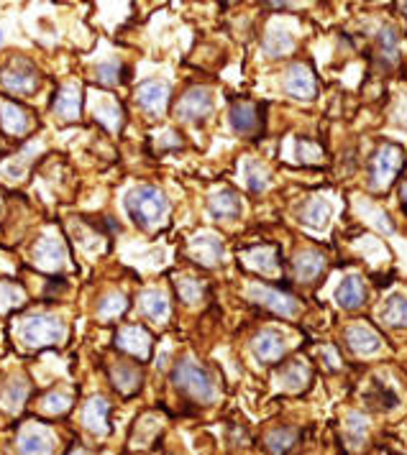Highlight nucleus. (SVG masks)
Masks as SVG:
<instances>
[{
  "instance_id": "f257e3e1",
  "label": "nucleus",
  "mask_w": 407,
  "mask_h": 455,
  "mask_svg": "<svg viewBox=\"0 0 407 455\" xmlns=\"http://www.w3.org/2000/svg\"><path fill=\"white\" fill-rule=\"evenodd\" d=\"M126 212L139 228L149 231V228H156L167 217L169 203L164 192H159L156 187L141 184V187H134L126 195Z\"/></svg>"
},
{
  "instance_id": "f03ea898",
  "label": "nucleus",
  "mask_w": 407,
  "mask_h": 455,
  "mask_svg": "<svg viewBox=\"0 0 407 455\" xmlns=\"http://www.w3.org/2000/svg\"><path fill=\"white\" fill-rule=\"evenodd\" d=\"M172 381H175V386L180 392L187 394L190 399L200 402V404H211V402H215V397H218L213 376L205 371L203 366H197L195 361H190V358H184V361H180V364L175 366Z\"/></svg>"
},
{
  "instance_id": "7ed1b4c3",
  "label": "nucleus",
  "mask_w": 407,
  "mask_h": 455,
  "mask_svg": "<svg viewBox=\"0 0 407 455\" xmlns=\"http://www.w3.org/2000/svg\"><path fill=\"white\" fill-rule=\"evenodd\" d=\"M18 335L28 348H46V345H56L59 340H64L67 328H64V322L59 317L34 315L21 322Z\"/></svg>"
},
{
  "instance_id": "20e7f679",
  "label": "nucleus",
  "mask_w": 407,
  "mask_h": 455,
  "mask_svg": "<svg viewBox=\"0 0 407 455\" xmlns=\"http://www.w3.org/2000/svg\"><path fill=\"white\" fill-rule=\"evenodd\" d=\"M0 82L6 87L11 95H31L36 90V84H39V72H36L34 62H28L26 56H15L11 62L3 67L0 72Z\"/></svg>"
},
{
  "instance_id": "39448f33",
  "label": "nucleus",
  "mask_w": 407,
  "mask_h": 455,
  "mask_svg": "<svg viewBox=\"0 0 407 455\" xmlns=\"http://www.w3.org/2000/svg\"><path fill=\"white\" fill-rule=\"evenodd\" d=\"M249 297L253 302H259L261 307L272 309L274 315H282V317H292L300 312V305L292 295H284L280 289H269V287H259V284H253L249 289Z\"/></svg>"
},
{
  "instance_id": "423d86ee",
  "label": "nucleus",
  "mask_w": 407,
  "mask_h": 455,
  "mask_svg": "<svg viewBox=\"0 0 407 455\" xmlns=\"http://www.w3.org/2000/svg\"><path fill=\"white\" fill-rule=\"evenodd\" d=\"M213 113V92L208 87H192L177 103V115L182 120H205Z\"/></svg>"
},
{
  "instance_id": "0eeeda50",
  "label": "nucleus",
  "mask_w": 407,
  "mask_h": 455,
  "mask_svg": "<svg viewBox=\"0 0 407 455\" xmlns=\"http://www.w3.org/2000/svg\"><path fill=\"white\" fill-rule=\"evenodd\" d=\"M54 437L44 425H23L18 432V455H51Z\"/></svg>"
},
{
  "instance_id": "6e6552de",
  "label": "nucleus",
  "mask_w": 407,
  "mask_h": 455,
  "mask_svg": "<svg viewBox=\"0 0 407 455\" xmlns=\"http://www.w3.org/2000/svg\"><path fill=\"white\" fill-rule=\"evenodd\" d=\"M402 164V151L400 146H392V143H387L377 151L374 156V164H372V177H374V184L377 187H387L389 179L397 174V169Z\"/></svg>"
},
{
  "instance_id": "1a4fd4ad",
  "label": "nucleus",
  "mask_w": 407,
  "mask_h": 455,
  "mask_svg": "<svg viewBox=\"0 0 407 455\" xmlns=\"http://www.w3.org/2000/svg\"><path fill=\"white\" fill-rule=\"evenodd\" d=\"M228 123L236 134L253 136L261 128V108L253 103H233L228 110Z\"/></svg>"
},
{
  "instance_id": "9d476101",
  "label": "nucleus",
  "mask_w": 407,
  "mask_h": 455,
  "mask_svg": "<svg viewBox=\"0 0 407 455\" xmlns=\"http://www.w3.org/2000/svg\"><path fill=\"white\" fill-rule=\"evenodd\" d=\"M136 100L151 115H162L169 103V84L164 79H149L136 90Z\"/></svg>"
},
{
  "instance_id": "9b49d317",
  "label": "nucleus",
  "mask_w": 407,
  "mask_h": 455,
  "mask_svg": "<svg viewBox=\"0 0 407 455\" xmlns=\"http://www.w3.org/2000/svg\"><path fill=\"white\" fill-rule=\"evenodd\" d=\"M115 345L136 358H149V353H151V335L144 328H139V325H126V328H120L115 333Z\"/></svg>"
},
{
  "instance_id": "f8f14e48",
  "label": "nucleus",
  "mask_w": 407,
  "mask_h": 455,
  "mask_svg": "<svg viewBox=\"0 0 407 455\" xmlns=\"http://www.w3.org/2000/svg\"><path fill=\"white\" fill-rule=\"evenodd\" d=\"M253 356L259 358L261 364H272V361H280L287 350V340L282 335L280 330H264L259 335L253 338Z\"/></svg>"
},
{
  "instance_id": "ddd939ff",
  "label": "nucleus",
  "mask_w": 407,
  "mask_h": 455,
  "mask_svg": "<svg viewBox=\"0 0 407 455\" xmlns=\"http://www.w3.org/2000/svg\"><path fill=\"white\" fill-rule=\"evenodd\" d=\"M64 259H67V251H64L62 241L54 238V236H44V238H39V243L34 245L36 267L46 269V271H56V269L64 264Z\"/></svg>"
},
{
  "instance_id": "4468645a",
  "label": "nucleus",
  "mask_w": 407,
  "mask_h": 455,
  "mask_svg": "<svg viewBox=\"0 0 407 455\" xmlns=\"http://www.w3.org/2000/svg\"><path fill=\"white\" fill-rule=\"evenodd\" d=\"M284 90L297 100L315 98L318 84H315V77H313V72L305 64H292L287 72V79H284Z\"/></svg>"
},
{
  "instance_id": "2eb2a0df",
  "label": "nucleus",
  "mask_w": 407,
  "mask_h": 455,
  "mask_svg": "<svg viewBox=\"0 0 407 455\" xmlns=\"http://www.w3.org/2000/svg\"><path fill=\"white\" fill-rule=\"evenodd\" d=\"M51 108H54V113L62 120H77L80 110H82V95H80L77 84H64V87H59Z\"/></svg>"
},
{
  "instance_id": "dca6fc26",
  "label": "nucleus",
  "mask_w": 407,
  "mask_h": 455,
  "mask_svg": "<svg viewBox=\"0 0 407 455\" xmlns=\"http://www.w3.org/2000/svg\"><path fill=\"white\" fill-rule=\"evenodd\" d=\"M190 253L195 256V261H200V264H205V267H218L220 259H223V243H220L218 236L203 233V236L192 238Z\"/></svg>"
},
{
  "instance_id": "f3484780",
  "label": "nucleus",
  "mask_w": 407,
  "mask_h": 455,
  "mask_svg": "<svg viewBox=\"0 0 407 455\" xmlns=\"http://www.w3.org/2000/svg\"><path fill=\"white\" fill-rule=\"evenodd\" d=\"M208 210L215 220H236L241 215V197L231 189H223V192H218V195L211 197V203H208Z\"/></svg>"
},
{
  "instance_id": "a211bd4d",
  "label": "nucleus",
  "mask_w": 407,
  "mask_h": 455,
  "mask_svg": "<svg viewBox=\"0 0 407 455\" xmlns=\"http://www.w3.org/2000/svg\"><path fill=\"white\" fill-rule=\"evenodd\" d=\"M108 412L111 406L103 397H95L84 404V412H82V420H84V428L90 430L95 435H106L108 432Z\"/></svg>"
},
{
  "instance_id": "6ab92c4d",
  "label": "nucleus",
  "mask_w": 407,
  "mask_h": 455,
  "mask_svg": "<svg viewBox=\"0 0 407 455\" xmlns=\"http://www.w3.org/2000/svg\"><path fill=\"white\" fill-rule=\"evenodd\" d=\"M111 378H113V386H115L120 394H134V392H139V386H141V371L134 364H126V361H120V364L113 366Z\"/></svg>"
},
{
  "instance_id": "aec40b11",
  "label": "nucleus",
  "mask_w": 407,
  "mask_h": 455,
  "mask_svg": "<svg viewBox=\"0 0 407 455\" xmlns=\"http://www.w3.org/2000/svg\"><path fill=\"white\" fill-rule=\"evenodd\" d=\"M336 302L344 309H356L364 305V284L358 276H346L336 289Z\"/></svg>"
},
{
  "instance_id": "412c9836",
  "label": "nucleus",
  "mask_w": 407,
  "mask_h": 455,
  "mask_svg": "<svg viewBox=\"0 0 407 455\" xmlns=\"http://www.w3.org/2000/svg\"><path fill=\"white\" fill-rule=\"evenodd\" d=\"M349 345H351L353 353H361V356H372L382 348V340L374 330L364 328V325H356V328L349 330Z\"/></svg>"
},
{
  "instance_id": "4be33fe9",
  "label": "nucleus",
  "mask_w": 407,
  "mask_h": 455,
  "mask_svg": "<svg viewBox=\"0 0 407 455\" xmlns=\"http://www.w3.org/2000/svg\"><path fill=\"white\" fill-rule=\"evenodd\" d=\"M26 397H28V384L21 381V378H13V381H8V384L3 386V392H0V409H6L8 414L21 412Z\"/></svg>"
},
{
  "instance_id": "5701e85b",
  "label": "nucleus",
  "mask_w": 407,
  "mask_h": 455,
  "mask_svg": "<svg viewBox=\"0 0 407 455\" xmlns=\"http://www.w3.org/2000/svg\"><path fill=\"white\" fill-rule=\"evenodd\" d=\"M141 309H144V315L151 317L156 322H164L169 317V300L164 292L159 289H149L141 295Z\"/></svg>"
},
{
  "instance_id": "b1692460",
  "label": "nucleus",
  "mask_w": 407,
  "mask_h": 455,
  "mask_svg": "<svg viewBox=\"0 0 407 455\" xmlns=\"http://www.w3.org/2000/svg\"><path fill=\"white\" fill-rule=\"evenodd\" d=\"M328 217H330L328 203L318 200V197L308 200V203L302 205V210H300V220H302V223L310 225V228H315V231H323L325 225H328Z\"/></svg>"
},
{
  "instance_id": "393cba45",
  "label": "nucleus",
  "mask_w": 407,
  "mask_h": 455,
  "mask_svg": "<svg viewBox=\"0 0 407 455\" xmlns=\"http://www.w3.org/2000/svg\"><path fill=\"white\" fill-rule=\"evenodd\" d=\"M0 126L6 128L8 134L21 136L28 131V115L23 108H18L15 103H6L0 108Z\"/></svg>"
},
{
  "instance_id": "a878e982",
  "label": "nucleus",
  "mask_w": 407,
  "mask_h": 455,
  "mask_svg": "<svg viewBox=\"0 0 407 455\" xmlns=\"http://www.w3.org/2000/svg\"><path fill=\"white\" fill-rule=\"evenodd\" d=\"M246 264L251 269L261 274H272L280 269V259H277V251L269 248V245H261V248H253V251L246 253Z\"/></svg>"
},
{
  "instance_id": "bb28decb",
  "label": "nucleus",
  "mask_w": 407,
  "mask_h": 455,
  "mask_svg": "<svg viewBox=\"0 0 407 455\" xmlns=\"http://www.w3.org/2000/svg\"><path fill=\"white\" fill-rule=\"evenodd\" d=\"M292 46H295V39L284 28H272L267 34V39H264V51L269 56H284Z\"/></svg>"
},
{
  "instance_id": "cd10ccee",
  "label": "nucleus",
  "mask_w": 407,
  "mask_h": 455,
  "mask_svg": "<svg viewBox=\"0 0 407 455\" xmlns=\"http://www.w3.org/2000/svg\"><path fill=\"white\" fill-rule=\"evenodd\" d=\"M382 320H384L387 325H394V328L407 325V297H402V295L389 297L384 309H382Z\"/></svg>"
},
{
  "instance_id": "c85d7f7f",
  "label": "nucleus",
  "mask_w": 407,
  "mask_h": 455,
  "mask_svg": "<svg viewBox=\"0 0 407 455\" xmlns=\"http://www.w3.org/2000/svg\"><path fill=\"white\" fill-rule=\"evenodd\" d=\"M323 271V256L320 253H300L295 259V274L300 276V279H313V276H318V274Z\"/></svg>"
},
{
  "instance_id": "c756f323",
  "label": "nucleus",
  "mask_w": 407,
  "mask_h": 455,
  "mask_svg": "<svg viewBox=\"0 0 407 455\" xmlns=\"http://www.w3.org/2000/svg\"><path fill=\"white\" fill-rule=\"evenodd\" d=\"M295 440H297V430H292V428H277L267 435V445L274 455L287 453V450L295 445Z\"/></svg>"
},
{
  "instance_id": "7c9ffc66",
  "label": "nucleus",
  "mask_w": 407,
  "mask_h": 455,
  "mask_svg": "<svg viewBox=\"0 0 407 455\" xmlns=\"http://www.w3.org/2000/svg\"><path fill=\"white\" fill-rule=\"evenodd\" d=\"M26 302V295L23 289L13 281H0V312H8V309L21 307Z\"/></svg>"
},
{
  "instance_id": "2f4dec72",
  "label": "nucleus",
  "mask_w": 407,
  "mask_h": 455,
  "mask_svg": "<svg viewBox=\"0 0 407 455\" xmlns=\"http://www.w3.org/2000/svg\"><path fill=\"white\" fill-rule=\"evenodd\" d=\"M126 307H128V302H126V297L123 295H108L106 300L100 302V307H98V315L103 317V320H111V317H118V315H123L126 312Z\"/></svg>"
},
{
  "instance_id": "473e14b6",
  "label": "nucleus",
  "mask_w": 407,
  "mask_h": 455,
  "mask_svg": "<svg viewBox=\"0 0 407 455\" xmlns=\"http://www.w3.org/2000/svg\"><path fill=\"white\" fill-rule=\"evenodd\" d=\"M346 432H349L351 445H361L366 440V435H369V420L364 414H351L349 422H346Z\"/></svg>"
},
{
  "instance_id": "72a5a7b5",
  "label": "nucleus",
  "mask_w": 407,
  "mask_h": 455,
  "mask_svg": "<svg viewBox=\"0 0 407 455\" xmlns=\"http://www.w3.org/2000/svg\"><path fill=\"white\" fill-rule=\"evenodd\" d=\"M95 118L100 120V123H106L111 131H115V128L120 126V108L115 105V103H111V100H103V103H98L95 105Z\"/></svg>"
},
{
  "instance_id": "f704fd0d",
  "label": "nucleus",
  "mask_w": 407,
  "mask_h": 455,
  "mask_svg": "<svg viewBox=\"0 0 407 455\" xmlns=\"http://www.w3.org/2000/svg\"><path fill=\"white\" fill-rule=\"evenodd\" d=\"M282 386L284 389H292V392H300L302 386H305V381H308V369L302 364H295L292 369H287V371L282 373Z\"/></svg>"
},
{
  "instance_id": "c9c22d12",
  "label": "nucleus",
  "mask_w": 407,
  "mask_h": 455,
  "mask_svg": "<svg viewBox=\"0 0 407 455\" xmlns=\"http://www.w3.org/2000/svg\"><path fill=\"white\" fill-rule=\"evenodd\" d=\"M267 182H269V177L259 164H253V161L251 164H246V184H249L251 192H261V189L267 187Z\"/></svg>"
},
{
  "instance_id": "e433bc0d",
  "label": "nucleus",
  "mask_w": 407,
  "mask_h": 455,
  "mask_svg": "<svg viewBox=\"0 0 407 455\" xmlns=\"http://www.w3.org/2000/svg\"><path fill=\"white\" fill-rule=\"evenodd\" d=\"M177 292H180V297H182L187 305H190V302H197L200 297H203V287H200V281L187 279V276L177 279Z\"/></svg>"
},
{
  "instance_id": "4c0bfd02",
  "label": "nucleus",
  "mask_w": 407,
  "mask_h": 455,
  "mask_svg": "<svg viewBox=\"0 0 407 455\" xmlns=\"http://www.w3.org/2000/svg\"><path fill=\"white\" fill-rule=\"evenodd\" d=\"M70 397L67 394H59V392H54V394H49L46 399H44V409L49 414H64L67 409H70Z\"/></svg>"
},
{
  "instance_id": "58836bf2",
  "label": "nucleus",
  "mask_w": 407,
  "mask_h": 455,
  "mask_svg": "<svg viewBox=\"0 0 407 455\" xmlns=\"http://www.w3.org/2000/svg\"><path fill=\"white\" fill-rule=\"evenodd\" d=\"M118 62H106V64H98V70H95V77H98V82L103 84H115L118 82Z\"/></svg>"
},
{
  "instance_id": "ea45409f",
  "label": "nucleus",
  "mask_w": 407,
  "mask_h": 455,
  "mask_svg": "<svg viewBox=\"0 0 407 455\" xmlns=\"http://www.w3.org/2000/svg\"><path fill=\"white\" fill-rule=\"evenodd\" d=\"M377 41H380V46L384 49L387 56L397 54V31H394L392 26H384V28H382V34L377 36Z\"/></svg>"
},
{
  "instance_id": "a19ab883",
  "label": "nucleus",
  "mask_w": 407,
  "mask_h": 455,
  "mask_svg": "<svg viewBox=\"0 0 407 455\" xmlns=\"http://www.w3.org/2000/svg\"><path fill=\"white\" fill-rule=\"evenodd\" d=\"M67 455H87V450H84V448H80V445H75V448H72Z\"/></svg>"
},
{
  "instance_id": "79ce46f5",
  "label": "nucleus",
  "mask_w": 407,
  "mask_h": 455,
  "mask_svg": "<svg viewBox=\"0 0 407 455\" xmlns=\"http://www.w3.org/2000/svg\"><path fill=\"white\" fill-rule=\"evenodd\" d=\"M402 197H405V205H407V187H405V192H402Z\"/></svg>"
},
{
  "instance_id": "37998d69",
  "label": "nucleus",
  "mask_w": 407,
  "mask_h": 455,
  "mask_svg": "<svg viewBox=\"0 0 407 455\" xmlns=\"http://www.w3.org/2000/svg\"><path fill=\"white\" fill-rule=\"evenodd\" d=\"M0 44H3V28H0Z\"/></svg>"
}]
</instances>
